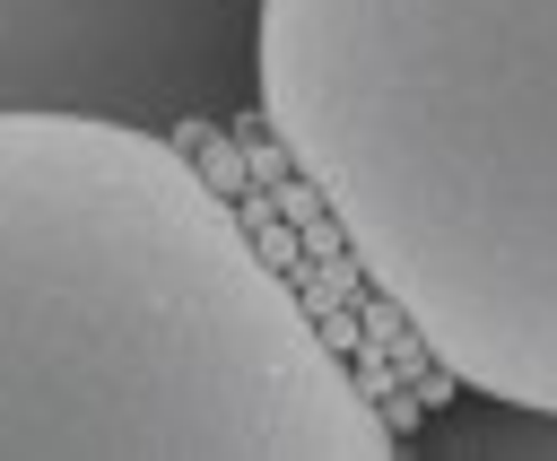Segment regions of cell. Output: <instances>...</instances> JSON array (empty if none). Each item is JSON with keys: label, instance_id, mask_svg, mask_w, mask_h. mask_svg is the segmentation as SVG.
Segmentation results:
<instances>
[{"label": "cell", "instance_id": "6da1fadb", "mask_svg": "<svg viewBox=\"0 0 557 461\" xmlns=\"http://www.w3.org/2000/svg\"><path fill=\"white\" fill-rule=\"evenodd\" d=\"M383 452V400L165 130L0 113V461Z\"/></svg>", "mask_w": 557, "mask_h": 461}, {"label": "cell", "instance_id": "7a4b0ae2", "mask_svg": "<svg viewBox=\"0 0 557 461\" xmlns=\"http://www.w3.org/2000/svg\"><path fill=\"white\" fill-rule=\"evenodd\" d=\"M252 104L426 365L557 409V0H261Z\"/></svg>", "mask_w": 557, "mask_h": 461}, {"label": "cell", "instance_id": "3957f363", "mask_svg": "<svg viewBox=\"0 0 557 461\" xmlns=\"http://www.w3.org/2000/svg\"><path fill=\"white\" fill-rule=\"evenodd\" d=\"M261 0H0V113L191 130L252 104Z\"/></svg>", "mask_w": 557, "mask_h": 461}, {"label": "cell", "instance_id": "277c9868", "mask_svg": "<svg viewBox=\"0 0 557 461\" xmlns=\"http://www.w3.org/2000/svg\"><path fill=\"white\" fill-rule=\"evenodd\" d=\"M426 452H470V461H557V409L479 400L470 418L426 426Z\"/></svg>", "mask_w": 557, "mask_h": 461}]
</instances>
